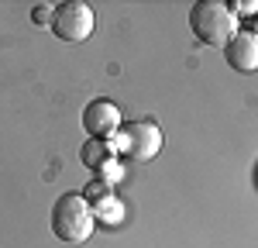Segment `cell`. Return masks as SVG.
<instances>
[{"label":"cell","mask_w":258,"mask_h":248,"mask_svg":"<svg viewBox=\"0 0 258 248\" xmlns=\"http://www.w3.org/2000/svg\"><path fill=\"white\" fill-rule=\"evenodd\" d=\"M189 31L200 45H214V48H224L227 41L241 31V21L231 14L227 4L220 0H197L189 7Z\"/></svg>","instance_id":"6da1fadb"},{"label":"cell","mask_w":258,"mask_h":248,"mask_svg":"<svg viewBox=\"0 0 258 248\" xmlns=\"http://www.w3.org/2000/svg\"><path fill=\"white\" fill-rule=\"evenodd\" d=\"M48 224H52V234L59 241L83 245V241H90L97 217H93V207L86 204L83 193H62L52 207V214H48Z\"/></svg>","instance_id":"7a4b0ae2"},{"label":"cell","mask_w":258,"mask_h":248,"mask_svg":"<svg viewBox=\"0 0 258 248\" xmlns=\"http://www.w3.org/2000/svg\"><path fill=\"white\" fill-rule=\"evenodd\" d=\"M117 155H127L135 162H148L162 152V128L155 121H131V124H120L117 138Z\"/></svg>","instance_id":"3957f363"},{"label":"cell","mask_w":258,"mask_h":248,"mask_svg":"<svg viewBox=\"0 0 258 248\" xmlns=\"http://www.w3.org/2000/svg\"><path fill=\"white\" fill-rule=\"evenodd\" d=\"M97 28V18H93V7L83 4V0H66V4H55L52 11V31L59 41H69V45H80L93 35Z\"/></svg>","instance_id":"277c9868"},{"label":"cell","mask_w":258,"mask_h":248,"mask_svg":"<svg viewBox=\"0 0 258 248\" xmlns=\"http://www.w3.org/2000/svg\"><path fill=\"white\" fill-rule=\"evenodd\" d=\"M120 124H124L120 121V107L110 103L107 97H97V100H90L86 107H83V128H86L90 138L110 142V138H117Z\"/></svg>","instance_id":"5b68a950"},{"label":"cell","mask_w":258,"mask_h":248,"mask_svg":"<svg viewBox=\"0 0 258 248\" xmlns=\"http://www.w3.org/2000/svg\"><path fill=\"white\" fill-rule=\"evenodd\" d=\"M224 59L238 73H258V35L255 31H238L224 45Z\"/></svg>","instance_id":"8992f818"},{"label":"cell","mask_w":258,"mask_h":248,"mask_svg":"<svg viewBox=\"0 0 258 248\" xmlns=\"http://www.w3.org/2000/svg\"><path fill=\"white\" fill-rule=\"evenodd\" d=\"M80 159L86 169H100V165H107L110 159H117V145H114V138L110 142H103V138H90V142L83 145Z\"/></svg>","instance_id":"52a82bcc"},{"label":"cell","mask_w":258,"mask_h":248,"mask_svg":"<svg viewBox=\"0 0 258 248\" xmlns=\"http://www.w3.org/2000/svg\"><path fill=\"white\" fill-rule=\"evenodd\" d=\"M90 207H93V217L97 221H103V217L107 221H120V204L114 197H103V200H97V204H90Z\"/></svg>","instance_id":"ba28073f"},{"label":"cell","mask_w":258,"mask_h":248,"mask_svg":"<svg viewBox=\"0 0 258 248\" xmlns=\"http://www.w3.org/2000/svg\"><path fill=\"white\" fill-rule=\"evenodd\" d=\"M97 172H100V179H103V183H107V186L120 183V165H117V159H110V162H107V165H100Z\"/></svg>","instance_id":"9c48e42d"},{"label":"cell","mask_w":258,"mask_h":248,"mask_svg":"<svg viewBox=\"0 0 258 248\" xmlns=\"http://www.w3.org/2000/svg\"><path fill=\"white\" fill-rule=\"evenodd\" d=\"M83 197H86V204H93V200H103V197H110V186L103 183V179H93V183L86 186V193H83Z\"/></svg>","instance_id":"30bf717a"},{"label":"cell","mask_w":258,"mask_h":248,"mask_svg":"<svg viewBox=\"0 0 258 248\" xmlns=\"http://www.w3.org/2000/svg\"><path fill=\"white\" fill-rule=\"evenodd\" d=\"M52 11H55V7H45V4H38V7L31 11V21H35V24H52Z\"/></svg>","instance_id":"8fae6325"}]
</instances>
